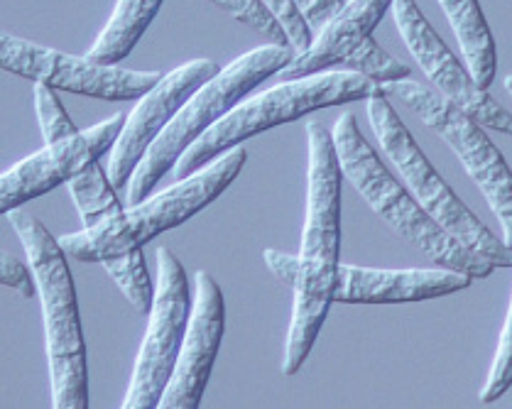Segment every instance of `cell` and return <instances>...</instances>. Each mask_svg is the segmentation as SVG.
<instances>
[{
  "label": "cell",
  "instance_id": "5",
  "mask_svg": "<svg viewBox=\"0 0 512 409\" xmlns=\"http://www.w3.org/2000/svg\"><path fill=\"white\" fill-rule=\"evenodd\" d=\"M297 52L290 45H263L243 57L233 59L228 67L219 69L206 84H201L187 98L177 116L160 133V138L150 145L140 165L135 167L128 187H125V204L133 206L147 199L152 189L160 184L165 174H170L184 150L194 145L209 128H214L223 116L231 113L245 96L258 89L270 76L280 74Z\"/></svg>",
  "mask_w": 512,
  "mask_h": 409
},
{
  "label": "cell",
  "instance_id": "14",
  "mask_svg": "<svg viewBox=\"0 0 512 409\" xmlns=\"http://www.w3.org/2000/svg\"><path fill=\"white\" fill-rule=\"evenodd\" d=\"M226 334V299L211 272L194 275V302L187 334L179 348L172 378L160 397L162 409H196L204 400L216 356Z\"/></svg>",
  "mask_w": 512,
  "mask_h": 409
},
{
  "label": "cell",
  "instance_id": "9",
  "mask_svg": "<svg viewBox=\"0 0 512 409\" xmlns=\"http://www.w3.org/2000/svg\"><path fill=\"white\" fill-rule=\"evenodd\" d=\"M157 285L147 331L125 392V409H152L172 378L192 314V287L182 260L170 248H157Z\"/></svg>",
  "mask_w": 512,
  "mask_h": 409
},
{
  "label": "cell",
  "instance_id": "15",
  "mask_svg": "<svg viewBox=\"0 0 512 409\" xmlns=\"http://www.w3.org/2000/svg\"><path fill=\"white\" fill-rule=\"evenodd\" d=\"M473 277L451 267L422 270H373L339 265L334 287L336 304H412L439 299L471 287Z\"/></svg>",
  "mask_w": 512,
  "mask_h": 409
},
{
  "label": "cell",
  "instance_id": "6",
  "mask_svg": "<svg viewBox=\"0 0 512 409\" xmlns=\"http://www.w3.org/2000/svg\"><path fill=\"white\" fill-rule=\"evenodd\" d=\"M380 86L368 76L343 69V72H319L302 79L282 81L263 94L243 98L228 116H223L214 128L206 130L174 165V179H184L189 174L209 165L211 160L223 155L231 147L245 143L248 138L277 128V125L294 123L321 108L346 106L353 101H366Z\"/></svg>",
  "mask_w": 512,
  "mask_h": 409
},
{
  "label": "cell",
  "instance_id": "16",
  "mask_svg": "<svg viewBox=\"0 0 512 409\" xmlns=\"http://www.w3.org/2000/svg\"><path fill=\"white\" fill-rule=\"evenodd\" d=\"M390 5L392 0H348V3H343L339 13L317 32L312 45L304 49V52H299L282 69L280 79H302V76H312L343 67V62L368 37H373V30L383 23Z\"/></svg>",
  "mask_w": 512,
  "mask_h": 409
},
{
  "label": "cell",
  "instance_id": "11",
  "mask_svg": "<svg viewBox=\"0 0 512 409\" xmlns=\"http://www.w3.org/2000/svg\"><path fill=\"white\" fill-rule=\"evenodd\" d=\"M390 10L400 37L405 40L424 76L432 81L434 91L459 106L461 111H466L471 118H476L483 128L512 135V113L505 111V106H500L488 94V89H481L476 84L466 64L459 62V57L424 18L417 0H392Z\"/></svg>",
  "mask_w": 512,
  "mask_h": 409
},
{
  "label": "cell",
  "instance_id": "1",
  "mask_svg": "<svg viewBox=\"0 0 512 409\" xmlns=\"http://www.w3.org/2000/svg\"><path fill=\"white\" fill-rule=\"evenodd\" d=\"M307 216L299 248L290 331L282 356V375L302 370L334 304L341 255V167L331 130L319 121L307 125Z\"/></svg>",
  "mask_w": 512,
  "mask_h": 409
},
{
  "label": "cell",
  "instance_id": "7",
  "mask_svg": "<svg viewBox=\"0 0 512 409\" xmlns=\"http://www.w3.org/2000/svg\"><path fill=\"white\" fill-rule=\"evenodd\" d=\"M368 121L378 138L380 150L390 160V165L400 172L402 182L410 189L424 211L454 236L461 245L473 250L476 255L486 258L493 267H512V248L505 245L503 238L481 221L471 209L459 199V194L444 182V177L432 167L422 147L412 138L407 125L390 106L383 91H375L366 98Z\"/></svg>",
  "mask_w": 512,
  "mask_h": 409
},
{
  "label": "cell",
  "instance_id": "27",
  "mask_svg": "<svg viewBox=\"0 0 512 409\" xmlns=\"http://www.w3.org/2000/svg\"><path fill=\"white\" fill-rule=\"evenodd\" d=\"M297 10L302 13V18L307 20L309 30L317 35V32L334 18L341 10L343 0H294Z\"/></svg>",
  "mask_w": 512,
  "mask_h": 409
},
{
  "label": "cell",
  "instance_id": "2",
  "mask_svg": "<svg viewBox=\"0 0 512 409\" xmlns=\"http://www.w3.org/2000/svg\"><path fill=\"white\" fill-rule=\"evenodd\" d=\"M8 223L23 243L42 304L52 407L86 409L89 407V363H86L79 299H76L67 253L45 223L23 206L10 211Z\"/></svg>",
  "mask_w": 512,
  "mask_h": 409
},
{
  "label": "cell",
  "instance_id": "29",
  "mask_svg": "<svg viewBox=\"0 0 512 409\" xmlns=\"http://www.w3.org/2000/svg\"><path fill=\"white\" fill-rule=\"evenodd\" d=\"M505 91H508V94L512 96V74L505 76Z\"/></svg>",
  "mask_w": 512,
  "mask_h": 409
},
{
  "label": "cell",
  "instance_id": "19",
  "mask_svg": "<svg viewBox=\"0 0 512 409\" xmlns=\"http://www.w3.org/2000/svg\"><path fill=\"white\" fill-rule=\"evenodd\" d=\"M67 189L72 194L84 228H94L108 216H116L118 211H123V204L116 196V187L108 179L106 167H101V160L91 162L89 167L74 174L67 182Z\"/></svg>",
  "mask_w": 512,
  "mask_h": 409
},
{
  "label": "cell",
  "instance_id": "18",
  "mask_svg": "<svg viewBox=\"0 0 512 409\" xmlns=\"http://www.w3.org/2000/svg\"><path fill=\"white\" fill-rule=\"evenodd\" d=\"M160 8L162 0H118L111 20L86 57L98 64H121L157 18Z\"/></svg>",
  "mask_w": 512,
  "mask_h": 409
},
{
  "label": "cell",
  "instance_id": "8",
  "mask_svg": "<svg viewBox=\"0 0 512 409\" xmlns=\"http://www.w3.org/2000/svg\"><path fill=\"white\" fill-rule=\"evenodd\" d=\"M380 91L410 108L419 121L454 150L468 177L476 182L490 211L498 218L505 245L512 248V169L486 135L483 125L419 81H388L380 84Z\"/></svg>",
  "mask_w": 512,
  "mask_h": 409
},
{
  "label": "cell",
  "instance_id": "4",
  "mask_svg": "<svg viewBox=\"0 0 512 409\" xmlns=\"http://www.w3.org/2000/svg\"><path fill=\"white\" fill-rule=\"evenodd\" d=\"M245 160H248V152L243 147H231L189 177L177 179V184H172L165 192L150 194L140 204L128 206L116 216H108L94 228L67 233L59 238V245L69 258L98 265L116 255L145 248L152 238L182 226L206 206L214 204L241 174Z\"/></svg>",
  "mask_w": 512,
  "mask_h": 409
},
{
  "label": "cell",
  "instance_id": "26",
  "mask_svg": "<svg viewBox=\"0 0 512 409\" xmlns=\"http://www.w3.org/2000/svg\"><path fill=\"white\" fill-rule=\"evenodd\" d=\"M0 285L15 289L23 299H32L37 294L30 265H25L15 255L5 253V250H0Z\"/></svg>",
  "mask_w": 512,
  "mask_h": 409
},
{
  "label": "cell",
  "instance_id": "23",
  "mask_svg": "<svg viewBox=\"0 0 512 409\" xmlns=\"http://www.w3.org/2000/svg\"><path fill=\"white\" fill-rule=\"evenodd\" d=\"M209 3L219 5L221 10H226L238 23L253 27L255 32L268 37L272 45H290L285 30H282V25L277 23V18L270 13V8L263 0H209Z\"/></svg>",
  "mask_w": 512,
  "mask_h": 409
},
{
  "label": "cell",
  "instance_id": "24",
  "mask_svg": "<svg viewBox=\"0 0 512 409\" xmlns=\"http://www.w3.org/2000/svg\"><path fill=\"white\" fill-rule=\"evenodd\" d=\"M510 387H512V297H510L508 316H505L503 334H500V341H498V351H495L488 380L481 390V402L483 405H493V402H498Z\"/></svg>",
  "mask_w": 512,
  "mask_h": 409
},
{
  "label": "cell",
  "instance_id": "10",
  "mask_svg": "<svg viewBox=\"0 0 512 409\" xmlns=\"http://www.w3.org/2000/svg\"><path fill=\"white\" fill-rule=\"evenodd\" d=\"M0 69L54 91L103 101H135L162 79L160 72H133L118 64H98L89 57L57 52L5 30H0Z\"/></svg>",
  "mask_w": 512,
  "mask_h": 409
},
{
  "label": "cell",
  "instance_id": "3",
  "mask_svg": "<svg viewBox=\"0 0 512 409\" xmlns=\"http://www.w3.org/2000/svg\"><path fill=\"white\" fill-rule=\"evenodd\" d=\"M331 140H334L336 160H339L343 177L397 236L422 250L434 265L466 272L473 280L490 277L495 267L486 258L468 250L466 245H461L454 236H449L419 206L410 189L397 182V177L385 167L373 145L363 138L353 113L346 111L336 118L334 128H331Z\"/></svg>",
  "mask_w": 512,
  "mask_h": 409
},
{
  "label": "cell",
  "instance_id": "25",
  "mask_svg": "<svg viewBox=\"0 0 512 409\" xmlns=\"http://www.w3.org/2000/svg\"><path fill=\"white\" fill-rule=\"evenodd\" d=\"M263 3L268 5L270 13L277 18V23L282 25V30H285L287 40H290V47L294 52L299 54L312 45L314 32L309 30L307 20L302 18V13L297 10L294 0H263Z\"/></svg>",
  "mask_w": 512,
  "mask_h": 409
},
{
  "label": "cell",
  "instance_id": "21",
  "mask_svg": "<svg viewBox=\"0 0 512 409\" xmlns=\"http://www.w3.org/2000/svg\"><path fill=\"white\" fill-rule=\"evenodd\" d=\"M343 69H351V72L368 76V79L375 81L378 86L388 84V81L410 79L412 74V69L407 67L405 62H400V59H395L392 54L385 52L373 37H368V40L343 62Z\"/></svg>",
  "mask_w": 512,
  "mask_h": 409
},
{
  "label": "cell",
  "instance_id": "12",
  "mask_svg": "<svg viewBox=\"0 0 512 409\" xmlns=\"http://www.w3.org/2000/svg\"><path fill=\"white\" fill-rule=\"evenodd\" d=\"M219 69V64L211 59H192L174 72L162 74V79L145 96H140L138 106L125 116L121 133L108 150L106 172L113 187H128L135 167L140 165L150 145L160 138L162 130L170 125L187 98L211 76L219 74Z\"/></svg>",
  "mask_w": 512,
  "mask_h": 409
},
{
  "label": "cell",
  "instance_id": "20",
  "mask_svg": "<svg viewBox=\"0 0 512 409\" xmlns=\"http://www.w3.org/2000/svg\"><path fill=\"white\" fill-rule=\"evenodd\" d=\"M101 265L111 275V280L121 287V292L133 304L135 312L150 314L152 299H155V287H152L150 272H147L145 250H130V253L103 260Z\"/></svg>",
  "mask_w": 512,
  "mask_h": 409
},
{
  "label": "cell",
  "instance_id": "28",
  "mask_svg": "<svg viewBox=\"0 0 512 409\" xmlns=\"http://www.w3.org/2000/svg\"><path fill=\"white\" fill-rule=\"evenodd\" d=\"M263 260H265V265H268V270L272 272V275L277 277V280L294 287V280H297V265H299L297 255H290V253H282V250L268 248L263 253Z\"/></svg>",
  "mask_w": 512,
  "mask_h": 409
},
{
  "label": "cell",
  "instance_id": "17",
  "mask_svg": "<svg viewBox=\"0 0 512 409\" xmlns=\"http://www.w3.org/2000/svg\"><path fill=\"white\" fill-rule=\"evenodd\" d=\"M456 40L461 57L481 89H490L498 72V49L486 15L478 0H439Z\"/></svg>",
  "mask_w": 512,
  "mask_h": 409
},
{
  "label": "cell",
  "instance_id": "22",
  "mask_svg": "<svg viewBox=\"0 0 512 409\" xmlns=\"http://www.w3.org/2000/svg\"><path fill=\"white\" fill-rule=\"evenodd\" d=\"M35 111L45 145L62 143V140L79 133V128H76L72 118H69V113L64 111L59 96L54 94V89H49L45 84H35Z\"/></svg>",
  "mask_w": 512,
  "mask_h": 409
},
{
  "label": "cell",
  "instance_id": "13",
  "mask_svg": "<svg viewBox=\"0 0 512 409\" xmlns=\"http://www.w3.org/2000/svg\"><path fill=\"white\" fill-rule=\"evenodd\" d=\"M125 116L128 113H116L94 128L79 130L62 143L45 145L35 155L5 169L0 174V216H8L10 211L20 209L27 201L62 187L91 162L101 160L116 143Z\"/></svg>",
  "mask_w": 512,
  "mask_h": 409
}]
</instances>
